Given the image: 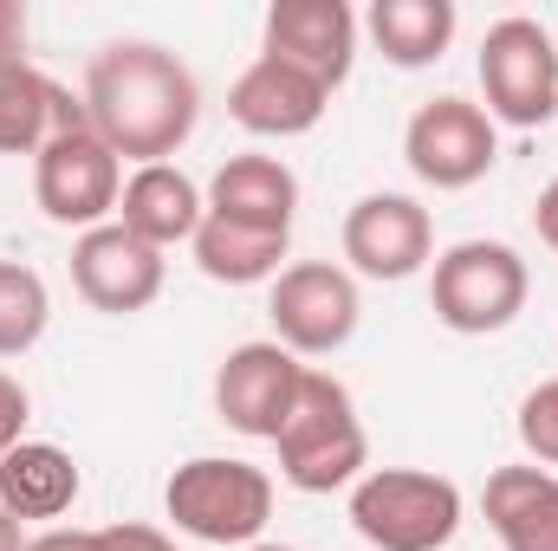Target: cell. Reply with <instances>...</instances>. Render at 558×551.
<instances>
[{"label":"cell","instance_id":"cell-1","mask_svg":"<svg viewBox=\"0 0 558 551\" xmlns=\"http://www.w3.org/2000/svg\"><path fill=\"white\" fill-rule=\"evenodd\" d=\"M85 118L137 169L143 162H169L202 124V85L169 46L111 39L85 72Z\"/></svg>","mask_w":558,"mask_h":551},{"label":"cell","instance_id":"cell-2","mask_svg":"<svg viewBox=\"0 0 558 551\" xmlns=\"http://www.w3.org/2000/svg\"><path fill=\"white\" fill-rule=\"evenodd\" d=\"M274 448H279V480L299 487V493L357 487L364 467H371V441H364L357 403H351V390H344L338 377H325V370H305L299 403L279 421Z\"/></svg>","mask_w":558,"mask_h":551},{"label":"cell","instance_id":"cell-3","mask_svg":"<svg viewBox=\"0 0 558 551\" xmlns=\"http://www.w3.org/2000/svg\"><path fill=\"white\" fill-rule=\"evenodd\" d=\"M162 513L175 519V532L202 539V546H260L267 519H274V474L234 454H195L169 474L162 487Z\"/></svg>","mask_w":558,"mask_h":551},{"label":"cell","instance_id":"cell-4","mask_svg":"<svg viewBox=\"0 0 558 551\" xmlns=\"http://www.w3.org/2000/svg\"><path fill=\"white\" fill-rule=\"evenodd\" d=\"M351 526L371 551H448L461 532V487L428 467H371L351 487Z\"/></svg>","mask_w":558,"mask_h":551},{"label":"cell","instance_id":"cell-5","mask_svg":"<svg viewBox=\"0 0 558 551\" xmlns=\"http://www.w3.org/2000/svg\"><path fill=\"white\" fill-rule=\"evenodd\" d=\"M533 273L507 241H454L435 273H428V305L454 338H494L526 311Z\"/></svg>","mask_w":558,"mask_h":551},{"label":"cell","instance_id":"cell-6","mask_svg":"<svg viewBox=\"0 0 558 551\" xmlns=\"http://www.w3.org/2000/svg\"><path fill=\"white\" fill-rule=\"evenodd\" d=\"M474 72H481V98H487L481 111L494 124L539 131V124L558 118V46L539 20H526V13L494 20L487 39H481Z\"/></svg>","mask_w":558,"mask_h":551},{"label":"cell","instance_id":"cell-7","mask_svg":"<svg viewBox=\"0 0 558 551\" xmlns=\"http://www.w3.org/2000/svg\"><path fill=\"white\" fill-rule=\"evenodd\" d=\"M118 195H124V156L92 131V118L59 131L33 156V201L52 228L92 234V228L118 221Z\"/></svg>","mask_w":558,"mask_h":551},{"label":"cell","instance_id":"cell-8","mask_svg":"<svg viewBox=\"0 0 558 551\" xmlns=\"http://www.w3.org/2000/svg\"><path fill=\"white\" fill-rule=\"evenodd\" d=\"M267 318H274V344H286L292 357H331L357 338V318H364V298H357V279L331 260H292L274 279V298H267Z\"/></svg>","mask_w":558,"mask_h":551},{"label":"cell","instance_id":"cell-9","mask_svg":"<svg viewBox=\"0 0 558 551\" xmlns=\"http://www.w3.org/2000/svg\"><path fill=\"white\" fill-rule=\"evenodd\" d=\"M403 162L416 169L428 188H474L494 162H500V124L474 105V98H428L416 105L410 131H403Z\"/></svg>","mask_w":558,"mask_h":551},{"label":"cell","instance_id":"cell-10","mask_svg":"<svg viewBox=\"0 0 558 551\" xmlns=\"http://www.w3.org/2000/svg\"><path fill=\"white\" fill-rule=\"evenodd\" d=\"M344 260L351 273L377 279V285H397V279H416L435 260V221L416 195H364L344 208Z\"/></svg>","mask_w":558,"mask_h":551},{"label":"cell","instance_id":"cell-11","mask_svg":"<svg viewBox=\"0 0 558 551\" xmlns=\"http://www.w3.org/2000/svg\"><path fill=\"white\" fill-rule=\"evenodd\" d=\"M299 383H305V364L286 344H274V338L234 344L215 370V415L247 441H274L279 421L299 403Z\"/></svg>","mask_w":558,"mask_h":551},{"label":"cell","instance_id":"cell-12","mask_svg":"<svg viewBox=\"0 0 558 551\" xmlns=\"http://www.w3.org/2000/svg\"><path fill=\"white\" fill-rule=\"evenodd\" d=\"M162 273H169V260L156 247H143L137 234L118 228V221H105V228H92V234L72 241V285H78V298L92 311L131 318L143 305H156Z\"/></svg>","mask_w":558,"mask_h":551},{"label":"cell","instance_id":"cell-13","mask_svg":"<svg viewBox=\"0 0 558 551\" xmlns=\"http://www.w3.org/2000/svg\"><path fill=\"white\" fill-rule=\"evenodd\" d=\"M260 52L299 65L325 91H338L357 65V13L344 0H274L260 26Z\"/></svg>","mask_w":558,"mask_h":551},{"label":"cell","instance_id":"cell-14","mask_svg":"<svg viewBox=\"0 0 558 551\" xmlns=\"http://www.w3.org/2000/svg\"><path fill=\"white\" fill-rule=\"evenodd\" d=\"M325 111H331V91L318 85V78H305L299 65H286L274 52H260L234 85H228V118L247 131V137H305V131H318L325 124Z\"/></svg>","mask_w":558,"mask_h":551},{"label":"cell","instance_id":"cell-15","mask_svg":"<svg viewBox=\"0 0 558 551\" xmlns=\"http://www.w3.org/2000/svg\"><path fill=\"white\" fill-rule=\"evenodd\" d=\"M208 215V195L175 169V162H143L124 175V195H118V228H131L143 247L169 254V247H189L195 228Z\"/></svg>","mask_w":558,"mask_h":551},{"label":"cell","instance_id":"cell-16","mask_svg":"<svg viewBox=\"0 0 558 551\" xmlns=\"http://www.w3.org/2000/svg\"><path fill=\"white\" fill-rule=\"evenodd\" d=\"M208 215L215 221H234V228H260V234H292V215H299V175L279 162V156H228L208 182Z\"/></svg>","mask_w":558,"mask_h":551},{"label":"cell","instance_id":"cell-17","mask_svg":"<svg viewBox=\"0 0 558 551\" xmlns=\"http://www.w3.org/2000/svg\"><path fill=\"white\" fill-rule=\"evenodd\" d=\"M85 124V105L33 59H0V156H39L59 131Z\"/></svg>","mask_w":558,"mask_h":551},{"label":"cell","instance_id":"cell-18","mask_svg":"<svg viewBox=\"0 0 558 551\" xmlns=\"http://www.w3.org/2000/svg\"><path fill=\"white\" fill-rule=\"evenodd\" d=\"M481 513H487V526L500 532L507 551H558V474L533 467V461L494 467L487 493H481Z\"/></svg>","mask_w":558,"mask_h":551},{"label":"cell","instance_id":"cell-19","mask_svg":"<svg viewBox=\"0 0 558 551\" xmlns=\"http://www.w3.org/2000/svg\"><path fill=\"white\" fill-rule=\"evenodd\" d=\"M78 461L52 441H20L0 461V506L26 526V519H65L78 506Z\"/></svg>","mask_w":558,"mask_h":551},{"label":"cell","instance_id":"cell-20","mask_svg":"<svg viewBox=\"0 0 558 551\" xmlns=\"http://www.w3.org/2000/svg\"><path fill=\"white\" fill-rule=\"evenodd\" d=\"M286 247H292V234L234 228V221H215V215H202V228L189 241L202 279H215V285H274L286 273Z\"/></svg>","mask_w":558,"mask_h":551},{"label":"cell","instance_id":"cell-21","mask_svg":"<svg viewBox=\"0 0 558 551\" xmlns=\"http://www.w3.org/2000/svg\"><path fill=\"white\" fill-rule=\"evenodd\" d=\"M364 26H371L377 52H384L390 65L422 72V65H435V59L454 46L461 13H454V0H377V7L364 13Z\"/></svg>","mask_w":558,"mask_h":551},{"label":"cell","instance_id":"cell-22","mask_svg":"<svg viewBox=\"0 0 558 551\" xmlns=\"http://www.w3.org/2000/svg\"><path fill=\"white\" fill-rule=\"evenodd\" d=\"M46 318H52L46 279L20 260H0V357H26L46 338Z\"/></svg>","mask_w":558,"mask_h":551},{"label":"cell","instance_id":"cell-23","mask_svg":"<svg viewBox=\"0 0 558 551\" xmlns=\"http://www.w3.org/2000/svg\"><path fill=\"white\" fill-rule=\"evenodd\" d=\"M513 428H520V448H526L533 467H558V377H546L539 390H526Z\"/></svg>","mask_w":558,"mask_h":551},{"label":"cell","instance_id":"cell-24","mask_svg":"<svg viewBox=\"0 0 558 551\" xmlns=\"http://www.w3.org/2000/svg\"><path fill=\"white\" fill-rule=\"evenodd\" d=\"M26 415H33V403H26L20 377H7V370H0V461L26 441Z\"/></svg>","mask_w":558,"mask_h":551},{"label":"cell","instance_id":"cell-25","mask_svg":"<svg viewBox=\"0 0 558 551\" xmlns=\"http://www.w3.org/2000/svg\"><path fill=\"white\" fill-rule=\"evenodd\" d=\"M26 551H111V532H85V526H46Z\"/></svg>","mask_w":558,"mask_h":551},{"label":"cell","instance_id":"cell-26","mask_svg":"<svg viewBox=\"0 0 558 551\" xmlns=\"http://www.w3.org/2000/svg\"><path fill=\"white\" fill-rule=\"evenodd\" d=\"M111 551H175V539H169V532H156V526L124 519V526H111Z\"/></svg>","mask_w":558,"mask_h":551},{"label":"cell","instance_id":"cell-27","mask_svg":"<svg viewBox=\"0 0 558 551\" xmlns=\"http://www.w3.org/2000/svg\"><path fill=\"white\" fill-rule=\"evenodd\" d=\"M0 59H26V7L0 0Z\"/></svg>","mask_w":558,"mask_h":551},{"label":"cell","instance_id":"cell-28","mask_svg":"<svg viewBox=\"0 0 558 551\" xmlns=\"http://www.w3.org/2000/svg\"><path fill=\"white\" fill-rule=\"evenodd\" d=\"M533 228H539V241L558 254V175L539 188V201H533Z\"/></svg>","mask_w":558,"mask_h":551},{"label":"cell","instance_id":"cell-29","mask_svg":"<svg viewBox=\"0 0 558 551\" xmlns=\"http://www.w3.org/2000/svg\"><path fill=\"white\" fill-rule=\"evenodd\" d=\"M0 551H26V539H20V519L0 506Z\"/></svg>","mask_w":558,"mask_h":551},{"label":"cell","instance_id":"cell-30","mask_svg":"<svg viewBox=\"0 0 558 551\" xmlns=\"http://www.w3.org/2000/svg\"><path fill=\"white\" fill-rule=\"evenodd\" d=\"M247 551H292V546H267V539H260V546H247Z\"/></svg>","mask_w":558,"mask_h":551}]
</instances>
